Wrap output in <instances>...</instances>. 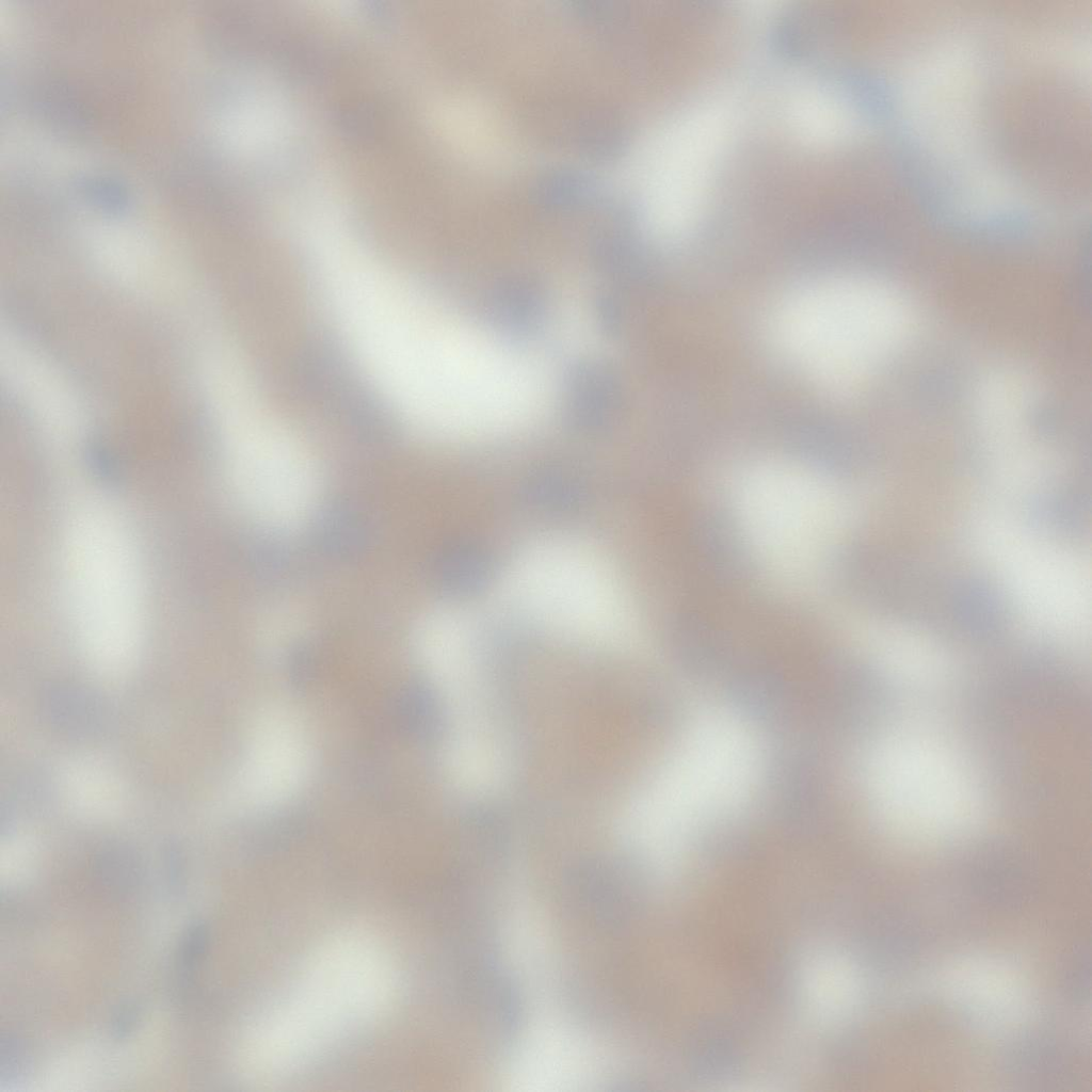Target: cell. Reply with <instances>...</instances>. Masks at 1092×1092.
Returning <instances> with one entry per match:
<instances>
[{"instance_id":"cell-1","label":"cell","mask_w":1092,"mask_h":1092,"mask_svg":"<svg viewBox=\"0 0 1092 1092\" xmlns=\"http://www.w3.org/2000/svg\"><path fill=\"white\" fill-rule=\"evenodd\" d=\"M427 303L382 271L353 286L335 317L375 388L405 421L423 428L446 408L465 368L456 335Z\"/></svg>"},{"instance_id":"cell-2","label":"cell","mask_w":1092,"mask_h":1092,"mask_svg":"<svg viewBox=\"0 0 1092 1092\" xmlns=\"http://www.w3.org/2000/svg\"><path fill=\"white\" fill-rule=\"evenodd\" d=\"M912 320L909 304L892 287L841 275L815 280L785 298L770 330L781 354L817 388L848 397L903 346Z\"/></svg>"},{"instance_id":"cell-3","label":"cell","mask_w":1092,"mask_h":1092,"mask_svg":"<svg viewBox=\"0 0 1092 1092\" xmlns=\"http://www.w3.org/2000/svg\"><path fill=\"white\" fill-rule=\"evenodd\" d=\"M391 986L388 960L373 942L351 935L327 945L257 1031L254 1055L264 1078L304 1062L375 1014Z\"/></svg>"},{"instance_id":"cell-4","label":"cell","mask_w":1092,"mask_h":1092,"mask_svg":"<svg viewBox=\"0 0 1092 1092\" xmlns=\"http://www.w3.org/2000/svg\"><path fill=\"white\" fill-rule=\"evenodd\" d=\"M736 511L744 535L766 562L801 569L828 550L836 500L828 481L801 465H756L740 481Z\"/></svg>"},{"instance_id":"cell-5","label":"cell","mask_w":1092,"mask_h":1092,"mask_svg":"<svg viewBox=\"0 0 1092 1092\" xmlns=\"http://www.w3.org/2000/svg\"><path fill=\"white\" fill-rule=\"evenodd\" d=\"M235 475L247 508L270 526L301 521L317 497L318 473L308 451L267 414L250 433Z\"/></svg>"}]
</instances>
